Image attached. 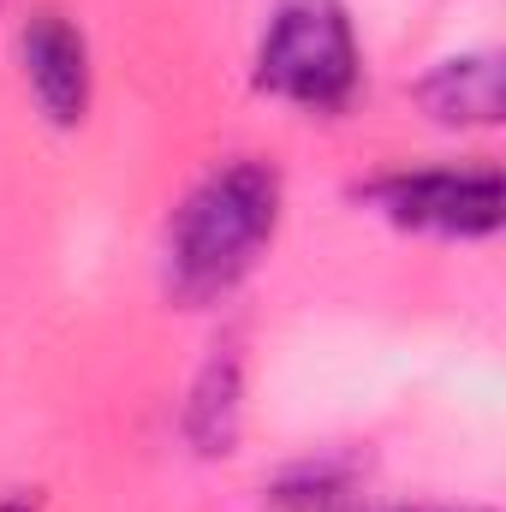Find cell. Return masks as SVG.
Instances as JSON below:
<instances>
[{"instance_id":"6da1fadb","label":"cell","mask_w":506,"mask_h":512,"mask_svg":"<svg viewBox=\"0 0 506 512\" xmlns=\"http://www.w3.org/2000/svg\"><path fill=\"white\" fill-rule=\"evenodd\" d=\"M280 227V173L256 155H239L191 185L167 227V286L185 304L233 292L256 268Z\"/></svg>"},{"instance_id":"8992f818","label":"cell","mask_w":506,"mask_h":512,"mask_svg":"<svg viewBox=\"0 0 506 512\" xmlns=\"http://www.w3.org/2000/svg\"><path fill=\"white\" fill-rule=\"evenodd\" d=\"M417 102L435 126H501L506 114V84H501V54H459L441 60L423 84Z\"/></svg>"},{"instance_id":"ba28073f","label":"cell","mask_w":506,"mask_h":512,"mask_svg":"<svg viewBox=\"0 0 506 512\" xmlns=\"http://www.w3.org/2000/svg\"><path fill=\"white\" fill-rule=\"evenodd\" d=\"M0 512H42V495H36V489H18V495L0 501Z\"/></svg>"},{"instance_id":"52a82bcc","label":"cell","mask_w":506,"mask_h":512,"mask_svg":"<svg viewBox=\"0 0 506 512\" xmlns=\"http://www.w3.org/2000/svg\"><path fill=\"white\" fill-rule=\"evenodd\" d=\"M268 501L280 512H346L352 507V471L334 465V459H322V465H292V471L268 489Z\"/></svg>"},{"instance_id":"9c48e42d","label":"cell","mask_w":506,"mask_h":512,"mask_svg":"<svg viewBox=\"0 0 506 512\" xmlns=\"http://www.w3.org/2000/svg\"><path fill=\"white\" fill-rule=\"evenodd\" d=\"M399 512H489V507H399Z\"/></svg>"},{"instance_id":"5b68a950","label":"cell","mask_w":506,"mask_h":512,"mask_svg":"<svg viewBox=\"0 0 506 512\" xmlns=\"http://www.w3.org/2000/svg\"><path fill=\"white\" fill-rule=\"evenodd\" d=\"M239 423H245V352H239V340H227V346L209 352V364L191 382L185 441L203 459H227L239 447Z\"/></svg>"},{"instance_id":"277c9868","label":"cell","mask_w":506,"mask_h":512,"mask_svg":"<svg viewBox=\"0 0 506 512\" xmlns=\"http://www.w3.org/2000/svg\"><path fill=\"white\" fill-rule=\"evenodd\" d=\"M18 60H24V84H30L36 108L60 131L84 126V114H90V78H96L84 30L66 12L42 6V12H30V24L18 36Z\"/></svg>"},{"instance_id":"7a4b0ae2","label":"cell","mask_w":506,"mask_h":512,"mask_svg":"<svg viewBox=\"0 0 506 512\" xmlns=\"http://www.w3.org/2000/svg\"><path fill=\"white\" fill-rule=\"evenodd\" d=\"M256 90L292 108H346L358 90V36L340 0H280L256 42Z\"/></svg>"},{"instance_id":"3957f363","label":"cell","mask_w":506,"mask_h":512,"mask_svg":"<svg viewBox=\"0 0 506 512\" xmlns=\"http://www.w3.org/2000/svg\"><path fill=\"white\" fill-rule=\"evenodd\" d=\"M405 233L435 239H489L501 227V173L495 167H417L387 173L364 191Z\"/></svg>"}]
</instances>
